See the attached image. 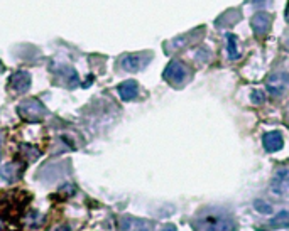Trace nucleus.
I'll return each mask as SVG.
<instances>
[{
	"mask_svg": "<svg viewBox=\"0 0 289 231\" xmlns=\"http://www.w3.org/2000/svg\"><path fill=\"white\" fill-rule=\"evenodd\" d=\"M266 86H267V90H269L271 94H274V96H281V94L284 93L289 86V75L287 73H274V75H271L269 78H267Z\"/></svg>",
	"mask_w": 289,
	"mask_h": 231,
	"instance_id": "nucleus-3",
	"label": "nucleus"
},
{
	"mask_svg": "<svg viewBox=\"0 0 289 231\" xmlns=\"http://www.w3.org/2000/svg\"><path fill=\"white\" fill-rule=\"evenodd\" d=\"M286 20L289 22V5H287V9H286Z\"/></svg>",
	"mask_w": 289,
	"mask_h": 231,
	"instance_id": "nucleus-21",
	"label": "nucleus"
},
{
	"mask_svg": "<svg viewBox=\"0 0 289 231\" xmlns=\"http://www.w3.org/2000/svg\"><path fill=\"white\" fill-rule=\"evenodd\" d=\"M19 113L22 115L25 120H31V122H36V120L43 118L46 115V108L43 107V103L38 102V100H27L19 107Z\"/></svg>",
	"mask_w": 289,
	"mask_h": 231,
	"instance_id": "nucleus-2",
	"label": "nucleus"
},
{
	"mask_svg": "<svg viewBox=\"0 0 289 231\" xmlns=\"http://www.w3.org/2000/svg\"><path fill=\"white\" fill-rule=\"evenodd\" d=\"M227 41H228V57L230 59H237L239 51H237V41H235V36L227 34Z\"/></svg>",
	"mask_w": 289,
	"mask_h": 231,
	"instance_id": "nucleus-15",
	"label": "nucleus"
},
{
	"mask_svg": "<svg viewBox=\"0 0 289 231\" xmlns=\"http://www.w3.org/2000/svg\"><path fill=\"white\" fill-rule=\"evenodd\" d=\"M284 46L287 47V51H289V38H287V39L284 41Z\"/></svg>",
	"mask_w": 289,
	"mask_h": 231,
	"instance_id": "nucleus-22",
	"label": "nucleus"
},
{
	"mask_svg": "<svg viewBox=\"0 0 289 231\" xmlns=\"http://www.w3.org/2000/svg\"><path fill=\"white\" fill-rule=\"evenodd\" d=\"M240 19H242L240 10L232 9V10H227L225 14L220 15V17L217 19V22H215V25H217V27H230V25L237 24Z\"/></svg>",
	"mask_w": 289,
	"mask_h": 231,
	"instance_id": "nucleus-10",
	"label": "nucleus"
},
{
	"mask_svg": "<svg viewBox=\"0 0 289 231\" xmlns=\"http://www.w3.org/2000/svg\"><path fill=\"white\" fill-rule=\"evenodd\" d=\"M272 228H289V213L282 211L279 214H276V218L271 221Z\"/></svg>",
	"mask_w": 289,
	"mask_h": 231,
	"instance_id": "nucleus-13",
	"label": "nucleus"
},
{
	"mask_svg": "<svg viewBox=\"0 0 289 231\" xmlns=\"http://www.w3.org/2000/svg\"><path fill=\"white\" fill-rule=\"evenodd\" d=\"M164 78L172 85H181L186 80V68L180 61H172L164 70Z\"/></svg>",
	"mask_w": 289,
	"mask_h": 231,
	"instance_id": "nucleus-4",
	"label": "nucleus"
},
{
	"mask_svg": "<svg viewBox=\"0 0 289 231\" xmlns=\"http://www.w3.org/2000/svg\"><path fill=\"white\" fill-rule=\"evenodd\" d=\"M9 85H10V90H12L14 93L27 91L29 86H31V75H29V73H25V71L15 73V75L10 78Z\"/></svg>",
	"mask_w": 289,
	"mask_h": 231,
	"instance_id": "nucleus-6",
	"label": "nucleus"
},
{
	"mask_svg": "<svg viewBox=\"0 0 289 231\" xmlns=\"http://www.w3.org/2000/svg\"><path fill=\"white\" fill-rule=\"evenodd\" d=\"M262 144H264V149L267 152H277L282 149L284 140H282V135L279 132H267L262 137Z\"/></svg>",
	"mask_w": 289,
	"mask_h": 231,
	"instance_id": "nucleus-8",
	"label": "nucleus"
},
{
	"mask_svg": "<svg viewBox=\"0 0 289 231\" xmlns=\"http://www.w3.org/2000/svg\"><path fill=\"white\" fill-rule=\"evenodd\" d=\"M272 192L277 194V196H284V194L289 191V179H287V174L286 171H281L279 174L276 176L274 182H272Z\"/></svg>",
	"mask_w": 289,
	"mask_h": 231,
	"instance_id": "nucleus-11",
	"label": "nucleus"
},
{
	"mask_svg": "<svg viewBox=\"0 0 289 231\" xmlns=\"http://www.w3.org/2000/svg\"><path fill=\"white\" fill-rule=\"evenodd\" d=\"M254 206H255L257 211L262 213V214H271V213H272L271 204H267V203H264V201H255Z\"/></svg>",
	"mask_w": 289,
	"mask_h": 231,
	"instance_id": "nucleus-16",
	"label": "nucleus"
},
{
	"mask_svg": "<svg viewBox=\"0 0 289 231\" xmlns=\"http://www.w3.org/2000/svg\"><path fill=\"white\" fill-rule=\"evenodd\" d=\"M120 229L122 231H151L152 226L146 219H137V218H122L120 221Z\"/></svg>",
	"mask_w": 289,
	"mask_h": 231,
	"instance_id": "nucleus-7",
	"label": "nucleus"
},
{
	"mask_svg": "<svg viewBox=\"0 0 289 231\" xmlns=\"http://www.w3.org/2000/svg\"><path fill=\"white\" fill-rule=\"evenodd\" d=\"M234 221L223 214H207L194 223V231H234Z\"/></svg>",
	"mask_w": 289,
	"mask_h": 231,
	"instance_id": "nucleus-1",
	"label": "nucleus"
},
{
	"mask_svg": "<svg viewBox=\"0 0 289 231\" xmlns=\"http://www.w3.org/2000/svg\"><path fill=\"white\" fill-rule=\"evenodd\" d=\"M264 100H266V94L262 93L261 90H254V91H252V102H254L255 105L264 103Z\"/></svg>",
	"mask_w": 289,
	"mask_h": 231,
	"instance_id": "nucleus-17",
	"label": "nucleus"
},
{
	"mask_svg": "<svg viewBox=\"0 0 289 231\" xmlns=\"http://www.w3.org/2000/svg\"><path fill=\"white\" fill-rule=\"evenodd\" d=\"M162 231H178V229H176L175 224H167V226H164V229H162Z\"/></svg>",
	"mask_w": 289,
	"mask_h": 231,
	"instance_id": "nucleus-20",
	"label": "nucleus"
},
{
	"mask_svg": "<svg viewBox=\"0 0 289 231\" xmlns=\"http://www.w3.org/2000/svg\"><path fill=\"white\" fill-rule=\"evenodd\" d=\"M186 44H188V38H186V36H181V38H176V39L171 43V46L175 47V49H180V47L186 46Z\"/></svg>",
	"mask_w": 289,
	"mask_h": 231,
	"instance_id": "nucleus-18",
	"label": "nucleus"
},
{
	"mask_svg": "<svg viewBox=\"0 0 289 231\" xmlns=\"http://www.w3.org/2000/svg\"><path fill=\"white\" fill-rule=\"evenodd\" d=\"M139 93V86L135 81H124L122 85L119 86V94L120 98L125 100V102H130V100H134L137 96Z\"/></svg>",
	"mask_w": 289,
	"mask_h": 231,
	"instance_id": "nucleus-12",
	"label": "nucleus"
},
{
	"mask_svg": "<svg viewBox=\"0 0 289 231\" xmlns=\"http://www.w3.org/2000/svg\"><path fill=\"white\" fill-rule=\"evenodd\" d=\"M146 61H147V59H144L142 54H129V56L124 57L120 64H122V68H124L125 71L135 73V71L142 70V68L146 66Z\"/></svg>",
	"mask_w": 289,
	"mask_h": 231,
	"instance_id": "nucleus-9",
	"label": "nucleus"
},
{
	"mask_svg": "<svg viewBox=\"0 0 289 231\" xmlns=\"http://www.w3.org/2000/svg\"><path fill=\"white\" fill-rule=\"evenodd\" d=\"M272 17L267 12H257L250 20V25L257 36H266L271 29Z\"/></svg>",
	"mask_w": 289,
	"mask_h": 231,
	"instance_id": "nucleus-5",
	"label": "nucleus"
},
{
	"mask_svg": "<svg viewBox=\"0 0 289 231\" xmlns=\"http://www.w3.org/2000/svg\"><path fill=\"white\" fill-rule=\"evenodd\" d=\"M252 4L255 5V7H266V0H252Z\"/></svg>",
	"mask_w": 289,
	"mask_h": 231,
	"instance_id": "nucleus-19",
	"label": "nucleus"
},
{
	"mask_svg": "<svg viewBox=\"0 0 289 231\" xmlns=\"http://www.w3.org/2000/svg\"><path fill=\"white\" fill-rule=\"evenodd\" d=\"M0 176H2L5 181H14L15 177H17V167H15L14 164H7L5 167H2Z\"/></svg>",
	"mask_w": 289,
	"mask_h": 231,
	"instance_id": "nucleus-14",
	"label": "nucleus"
}]
</instances>
